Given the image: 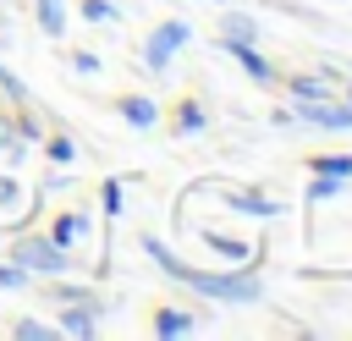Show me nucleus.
I'll list each match as a JSON object with an SVG mask.
<instances>
[{"instance_id": "4", "label": "nucleus", "mask_w": 352, "mask_h": 341, "mask_svg": "<svg viewBox=\"0 0 352 341\" xmlns=\"http://www.w3.org/2000/svg\"><path fill=\"white\" fill-rule=\"evenodd\" d=\"M60 330H66V336H94V330H99V297L60 302Z\"/></svg>"}, {"instance_id": "27", "label": "nucleus", "mask_w": 352, "mask_h": 341, "mask_svg": "<svg viewBox=\"0 0 352 341\" xmlns=\"http://www.w3.org/2000/svg\"><path fill=\"white\" fill-rule=\"evenodd\" d=\"M6 143H11V121L0 116V148H6Z\"/></svg>"}, {"instance_id": "24", "label": "nucleus", "mask_w": 352, "mask_h": 341, "mask_svg": "<svg viewBox=\"0 0 352 341\" xmlns=\"http://www.w3.org/2000/svg\"><path fill=\"white\" fill-rule=\"evenodd\" d=\"M72 154H77V148H72V138H50V160H60V165H66Z\"/></svg>"}, {"instance_id": "5", "label": "nucleus", "mask_w": 352, "mask_h": 341, "mask_svg": "<svg viewBox=\"0 0 352 341\" xmlns=\"http://www.w3.org/2000/svg\"><path fill=\"white\" fill-rule=\"evenodd\" d=\"M220 50H226V55H231V60H236V66H242V72H248L258 88H270V82H275V66H270V60H264L253 44H220Z\"/></svg>"}, {"instance_id": "2", "label": "nucleus", "mask_w": 352, "mask_h": 341, "mask_svg": "<svg viewBox=\"0 0 352 341\" xmlns=\"http://www.w3.org/2000/svg\"><path fill=\"white\" fill-rule=\"evenodd\" d=\"M11 258H16L28 275H44V280H55V275H66V270H72L66 248H60V242H50V236H22Z\"/></svg>"}, {"instance_id": "20", "label": "nucleus", "mask_w": 352, "mask_h": 341, "mask_svg": "<svg viewBox=\"0 0 352 341\" xmlns=\"http://www.w3.org/2000/svg\"><path fill=\"white\" fill-rule=\"evenodd\" d=\"M336 192H341V176H319V182L308 187V198H314V204H319V198H336Z\"/></svg>"}, {"instance_id": "21", "label": "nucleus", "mask_w": 352, "mask_h": 341, "mask_svg": "<svg viewBox=\"0 0 352 341\" xmlns=\"http://www.w3.org/2000/svg\"><path fill=\"white\" fill-rule=\"evenodd\" d=\"M99 198H104V214H121V182H104Z\"/></svg>"}, {"instance_id": "29", "label": "nucleus", "mask_w": 352, "mask_h": 341, "mask_svg": "<svg viewBox=\"0 0 352 341\" xmlns=\"http://www.w3.org/2000/svg\"><path fill=\"white\" fill-rule=\"evenodd\" d=\"M220 6H226V0H220Z\"/></svg>"}, {"instance_id": "22", "label": "nucleus", "mask_w": 352, "mask_h": 341, "mask_svg": "<svg viewBox=\"0 0 352 341\" xmlns=\"http://www.w3.org/2000/svg\"><path fill=\"white\" fill-rule=\"evenodd\" d=\"M88 292L82 286H50V302H82Z\"/></svg>"}, {"instance_id": "28", "label": "nucleus", "mask_w": 352, "mask_h": 341, "mask_svg": "<svg viewBox=\"0 0 352 341\" xmlns=\"http://www.w3.org/2000/svg\"><path fill=\"white\" fill-rule=\"evenodd\" d=\"M346 104H352V77H346Z\"/></svg>"}, {"instance_id": "14", "label": "nucleus", "mask_w": 352, "mask_h": 341, "mask_svg": "<svg viewBox=\"0 0 352 341\" xmlns=\"http://www.w3.org/2000/svg\"><path fill=\"white\" fill-rule=\"evenodd\" d=\"M314 176H352V154H314Z\"/></svg>"}, {"instance_id": "18", "label": "nucleus", "mask_w": 352, "mask_h": 341, "mask_svg": "<svg viewBox=\"0 0 352 341\" xmlns=\"http://www.w3.org/2000/svg\"><path fill=\"white\" fill-rule=\"evenodd\" d=\"M28 280H33V275H28V270H22L16 258H11V264H0V286H6V292H16V286H28Z\"/></svg>"}, {"instance_id": "13", "label": "nucleus", "mask_w": 352, "mask_h": 341, "mask_svg": "<svg viewBox=\"0 0 352 341\" xmlns=\"http://www.w3.org/2000/svg\"><path fill=\"white\" fill-rule=\"evenodd\" d=\"M82 231H88V220H82V214H60V220L50 226V242H60V248H66V242H77Z\"/></svg>"}, {"instance_id": "1", "label": "nucleus", "mask_w": 352, "mask_h": 341, "mask_svg": "<svg viewBox=\"0 0 352 341\" xmlns=\"http://www.w3.org/2000/svg\"><path fill=\"white\" fill-rule=\"evenodd\" d=\"M143 253H148L170 280L192 286L198 297H220V302H258V297H264L258 275H248V270H192V264H182L176 253H165V242H154V236H143Z\"/></svg>"}, {"instance_id": "11", "label": "nucleus", "mask_w": 352, "mask_h": 341, "mask_svg": "<svg viewBox=\"0 0 352 341\" xmlns=\"http://www.w3.org/2000/svg\"><path fill=\"white\" fill-rule=\"evenodd\" d=\"M33 6H38V28H44L50 38H60V33H66V6H60V0H33Z\"/></svg>"}, {"instance_id": "8", "label": "nucleus", "mask_w": 352, "mask_h": 341, "mask_svg": "<svg viewBox=\"0 0 352 341\" xmlns=\"http://www.w3.org/2000/svg\"><path fill=\"white\" fill-rule=\"evenodd\" d=\"M121 116H126L132 126H154V116H160V110H154V99H148V94H126V99H121Z\"/></svg>"}, {"instance_id": "19", "label": "nucleus", "mask_w": 352, "mask_h": 341, "mask_svg": "<svg viewBox=\"0 0 352 341\" xmlns=\"http://www.w3.org/2000/svg\"><path fill=\"white\" fill-rule=\"evenodd\" d=\"M82 16L88 22H116V6L110 0H82Z\"/></svg>"}, {"instance_id": "26", "label": "nucleus", "mask_w": 352, "mask_h": 341, "mask_svg": "<svg viewBox=\"0 0 352 341\" xmlns=\"http://www.w3.org/2000/svg\"><path fill=\"white\" fill-rule=\"evenodd\" d=\"M11 132H16V138H38V121H33V116H22V121H16Z\"/></svg>"}, {"instance_id": "9", "label": "nucleus", "mask_w": 352, "mask_h": 341, "mask_svg": "<svg viewBox=\"0 0 352 341\" xmlns=\"http://www.w3.org/2000/svg\"><path fill=\"white\" fill-rule=\"evenodd\" d=\"M226 204H231V209H242V214H258V220H275V214H280V204H275V198H253V192H231Z\"/></svg>"}, {"instance_id": "10", "label": "nucleus", "mask_w": 352, "mask_h": 341, "mask_svg": "<svg viewBox=\"0 0 352 341\" xmlns=\"http://www.w3.org/2000/svg\"><path fill=\"white\" fill-rule=\"evenodd\" d=\"M314 99H330V82L324 77H292V104H314Z\"/></svg>"}, {"instance_id": "16", "label": "nucleus", "mask_w": 352, "mask_h": 341, "mask_svg": "<svg viewBox=\"0 0 352 341\" xmlns=\"http://www.w3.org/2000/svg\"><path fill=\"white\" fill-rule=\"evenodd\" d=\"M176 126L182 132H204V104H182L176 110Z\"/></svg>"}, {"instance_id": "17", "label": "nucleus", "mask_w": 352, "mask_h": 341, "mask_svg": "<svg viewBox=\"0 0 352 341\" xmlns=\"http://www.w3.org/2000/svg\"><path fill=\"white\" fill-rule=\"evenodd\" d=\"M11 336H16V341H44V336H50V324H38V319H16V324H11Z\"/></svg>"}, {"instance_id": "6", "label": "nucleus", "mask_w": 352, "mask_h": 341, "mask_svg": "<svg viewBox=\"0 0 352 341\" xmlns=\"http://www.w3.org/2000/svg\"><path fill=\"white\" fill-rule=\"evenodd\" d=\"M302 121H314V126H352V104H330V99H314V104H292Z\"/></svg>"}, {"instance_id": "15", "label": "nucleus", "mask_w": 352, "mask_h": 341, "mask_svg": "<svg viewBox=\"0 0 352 341\" xmlns=\"http://www.w3.org/2000/svg\"><path fill=\"white\" fill-rule=\"evenodd\" d=\"M204 242H209L214 253H226V258H248V253H253L248 242H231V236H214V231H204Z\"/></svg>"}, {"instance_id": "25", "label": "nucleus", "mask_w": 352, "mask_h": 341, "mask_svg": "<svg viewBox=\"0 0 352 341\" xmlns=\"http://www.w3.org/2000/svg\"><path fill=\"white\" fill-rule=\"evenodd\" d=\"M11 204H16V182H11V176H0V209H11Z\"/></svg>"}, {"instance_id": "3", "label": "nucleus", "mask_w": 352, "mask_h": 341, "mask_svg": "<svg viewBox=\"0 0 352 341\" xmlns=\"http://www.w3.org/2000/svg\"><path fill=\"white\" fill-rule=\"evenodd\" d=\"M187 38H192V28H187V22H176V16H170V22H160V28L148 33V44H143V66H148V72H165V66H170V55H176V50H187Z\"/></svg>"}, {"instance_id": "12", "label": "nucleus", "mask_w": 352, "mask_h": 341, "mask_svg": "<svg viewBox=\"0 0 352 341\" xmlns=\"http://www.w3.org/2000/svg\"><path fill=\"white\" fill-rule=\"evenodd\" d=\"M187 330H192V319L182 308H160L154 314V336H187Z\"/></svg>"}, {"instance_id": "7", "label": "nucleus", "mask_w": 352, "mask_h": 341, "mask_svg": "<svg viewBox=\"0 0 352 341\" xmlns=\"http://www.w3.org/2000/svg\"><path fill=\"white\" fill-rule=\"evenodd\" d=\"M220 44H258V22L248 11H220Z\"/></svg>"}, {"instance_id": "23", "label": "nucleus", "mask_w": 352, "mask_h": 341, "mask_svg": "<svg viewBox=\"0 0 352 341\" xmlns=\"http://www.w3.org/2000/svg\"><path fill=\"white\" fill-rule=\"evenodd\" d=\"M0 88H6V99H16V104H22V99H28V88H22V82H16V77H11V72H6V66H0Z\"/></svg>"}]
</instances>
